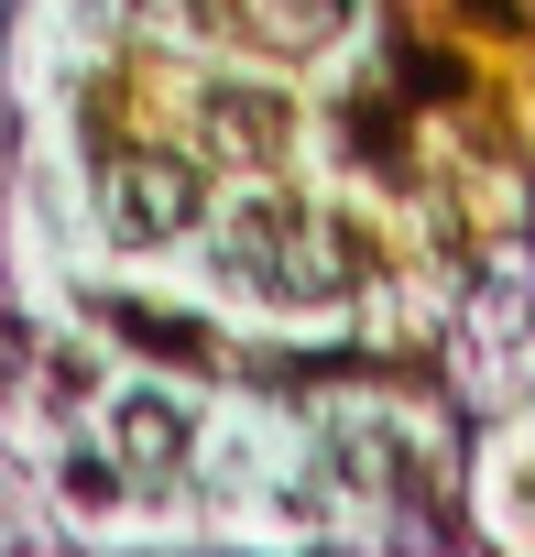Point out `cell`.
<instances>
[{
	"label": "cell",
	"mask_w": 535,
	"mask_h": 557,
	"mask_svg": "<svg viewBox=\"0 0 535 557\" xmlns=\"http://www.w3.org/2000/svg\"><path fill=\"white\" fill-rule=\"evenodd\" d=\"M240 23H251L262 45H328V34L350 23V0H240Z\"/></svg>",
	"instance_id": "cell-5"
},
{
	"label": "cell",
	"mask_w": 535,
	"mask_h": 557,
	"mask_svg": "<svg viewBox=\"0 0 535 557\" xmlns=\"http://www.w3.org/2000/svg\"><path fill=\"white\" fill-rule=\"evenodd\" d=\"M208 132L262 164V153H285V99H262V88H208Z\"/></svg>",
	"instance_id": "cell-4"
},
{
	"label": "cell",
	"mask_w": 535,
	"mask_h": 557,
	"mask_svg": "<svg viewBox=\"0 0 535 557\" xmlns=\"http://www.w3.org/2000/svg\"><path fill=\"white\" fill-rule=\"evenodd\" d=\"M110 437H121V459H132L142 481H175L186 448H197V426H186L175 394H121V405H110Z\"/></svg>",
	"instance_id": "cell-3"
},
{
	"label": "cell",
	"mask_w": 535,
	"mask_h": 557,
	"mask_svg": "<svg viewBox=\"0 0 535 557\" xmlns=\"http://www.w3.org/2000/svg\"><path fill=\"white\" fill-rule=\"evenodd\" d=\"M186 219H197V175H186L175 153H121V164H110V230H121L132 251L175 240Z\"/></svg>",
	"instance_id": "cell-2"
},
{
	"label": "cell",
	"mask_w": 535,
	"mask_h": 557,
	"mask_svg": "<svg viewBox=\"0 0 535 557\" xmlns=\"http://www.w3.org/2000/svg\"><path fill=\"white\" fill-rule=\"evenodd\" d=\"M219 262H229V273H251V285H274V296H318V285H328L318 230H307L285 197H251V208L219 230Z\"/></svg>",
	"instance_id": "cell-1"
}]
</instances>
